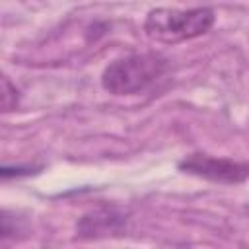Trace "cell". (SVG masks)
<instances>
[{
    "label": "cell",
    "instance_id": "cell-4",
    "mask_svg": "<svg viewBox=\"0 0 249 249\" xmlns=\"http://www.w3.org/2000/svg\"><path fill=\"white\" fill-rule=\"evenodd\" d=\"M126 212L119 206L101 204L88 210L76 224V235L80 239H99L109 235H121L126 230Z\"/></svg>",
    "mask_w": 249,
    "mask_h": 249
},
{
    "label": "cell",
    "instance_id": "cell-3",
    "mask_svg": "<svg viewBox=\"0 0 249 249\" xmlns=\"http://www.w3.org/2000/svg\"><path fill=\"white\" fill-rule=\"evenodd\" d=\"M177 167L183 173L202 177L212 183L237 185L249 179V161H237L231 158H216L208 154H191L183 158Z\"/></svg>",
    "mask_w": 249,
    "mask_h": 249
},
{
    "label": "cell",
    "instance_id": "cell-1",
    "mask_svg": "<svg viewBox=\"0 0 249 249\" xmlns=\"http://www.w3.org/2000/svg\"><path fill=\"white\" fill-rule=\"evenodd\" d=\"M167 70L160 53H134L113 60L101 74V86L113 95H136L150 89Z\"/></svg>",
    "mask_w": 249,
    "mask_h": 249
},
{
    "label": "cell",
    "instance_id": "cell-2",
    "mask_svg": "<svg viewBox=\"0 0 249 249\" xmlns=\"http://www.w3.org/2000/svg\"><path fill=\"white\" fill-rule=\"evenodd\" d=\"M216 21L212 8H156L144 19V31L150 39L160 43H179L196 39L210 31Z\"/></svg>",
    "mask_w": 249,
    "mask_h": 249
},
{
    "label": "cell",
    "instance_id": "cell-5",
    "mask_svg": "<svg viewBox=\"0 0 249 249\" xmlns=\"http://www.w3.org/2000/svg\"><path fill=\"white\" fill-rule=\"evenodd\" d=\"M16 95L18 97V89L8 82V78H4V95H2V105H4V111H10L12 109V101L10 97Z\"/></svg>",
    "mask_w": 249,
    "mask_h": 249
}]
</instances>
